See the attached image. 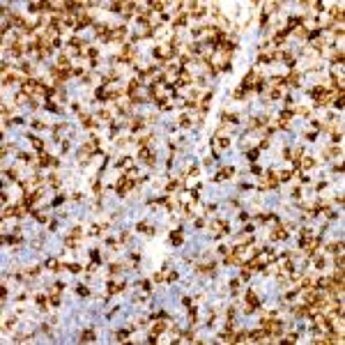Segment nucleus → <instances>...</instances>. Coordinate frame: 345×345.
Returning <instances> with one entry per match:
<instances>
[{
    "label": "nucleus",
    "instance_id": "f257e3e1",
    "mask_svg": "<svg viewBox=\"0 0 345 345\" xmlns=\"http://www.w3.org/2000/svg\"><path fill=\"white\" fill-rule=\"evenodd\" d=\"M276 184H278V175L276 173H265V177H262V184H260V189L265 191V189H276Z\"/></svg>",
    "mask_w": 345,
    "mask_h": 345
},
{
    "label": "nucleus",
    "instance_id": "f03ea898",
    "mask_svg": "<svg viewBox=\"0 0 345 345\" xmlns=\"http://www.w3.org/2000/svg\"><path fill=\"white\" fill-rule=\"evenodd\" d=\"M175 278H177V274H175L173 269H168V267H163L161 272L154 274V281H156V283H163V281H175Z\"/></svg>",
    "mask_w": 345,
    "mask_h": 345
},
{
    "label": "nucleus",
    "instance_id": "7ed1b4c3",
    "mask_svg": "<svg viewBox=\"0 0 345 345\" xmlns=\"http://www.w3.org/2000/svg\"><path fill=\"white\" fill-rule=\"evenodd\" d=\"M173 51H175V49H173L170 44H168V46H159V49H154V58H159L161 62H168V58L173 55Z\"/></svg>",
    "mask_w": 345,
    "mask_h": 345
},
{
    "label": "nucleus",
    "instance_id": "20e7f679",
    "mask_svg": "<svg viewBox=\"0 0 345 345\" xmlns=\"http://www.w3.org/2000/svg\"><path fill=\"white\" fill-rule=\"evenodd\" d=\"M255 308H258V297H255L253 290H246V306H244V311H246V313H253Z\"/></svg>",
    "mask_w": 345,
    "mask_h": 345
},
{
    "label": "nucleus",
    "instance_id": "39448f33",
    "mask_svg": "<svg viewBox=\"0 0 345 345\" xmlns=\"http://www.w3.org/2000/svg\"><path fill=\"white\" fill-rule=\"evenodd\" d=\"M131 184H133V179H131V175H129V173H127V175H124V177H122V179H120V182H118V184H115V189H118V193H127V191H129V189H131Z\"/></svg>",
    "mask_w": 345,
    "mask_h": 345
},
{
    "label": "nucleus",
    "instance_id": "423d86ee",
    "mask_svg": "<svg viewBox=\"0 0 345 345\" xmlns=\"http://www.w3.org/2000/svg\"><path fill=\"white\" fill-rule=\"evenodd\" d=\"M163 329H166V322H163V320H156L154 327H152V334H150V343H156V336H159Z\"/></svg>",
    "mask_w": 345,
    "mask_h": 345
},
{
    "label": "nucleus",
    "instance_id": "0eeeda50",
    "mask_svg": "<svg viewBox=\"0 0 345 345\" xmlns=\"http://www.w3.org/2000/svg\"><path fill=\"white\" fill-rule=\"evenodd\" d=\"M133 58H136V55H133V49H131L129 44H127L124 49H122V53L118 55V60H120V62H131Z\"/></svg>",
    "mask_w": 345,
    "mask_h": 345
},
{
    "label": "nucleus",
    "instance_id": "6e6552de",
    "mask_svg": "<svg viewBox=\"0 0 345 345\" xmlns=\"http://www.w3.org/2000/svg\"><path fill=\"white\" fill-rule=\"evenodd\" d=\"M267 338H269V331L267 329H258V331L251 334V341H255V343H262V341H267Z\"/></svg>",
    "mask_w": 345,
    "mask_h": 345
},
{
    "label": "nucleus",
    "instance_id": "1a4fd4ad",
    "mask_svg": "<svg viewBox=\"0 0 345 345\" xmlns=\"http://www.w3.org/2000/svg\"><path fill=\"white\" fill-rule=\"evenodd\" d=\"M301 246H304V251H306L308 255H311V253H315V251H318V239H308V242H304Z\"/></svg>",
    "mask_w": 345,
    "mask_h": 345
},
{
    "label": "nucleus",
    "instance_id": "9d476101",
    "mask_svg": "<svg viewBox=\"0 0 345 345\" xmlns=\"http://www.w3.org/2000/svg\"><path fill=\"white\" fill-rule=\"evenodd\" d=\"M232 175H235V168H221L219 170V175H216V182H221V179H226V177H232Z\"/></svg>",
    "mask_w": 345,
    "mask_h": 345
},
{
    "label": "nucleus",
    "instance_id": "9b49d317",
    "mask_svg": "<svg viewBox=\"0 0 345 345\" xmlns=\"http://www.w3.org/2000/svg\"><path fill=\"white\" fill-rule=\"evenodd\" d=\"M138 156H140V159H143L145 163H150V166H154V156H152V152H150L147 147H143V150H140V154H138Z\"/></svg>",
    "mask_w": 345,
    "mask_h": 345
},
{
    "label": "nucleus",
    "instance_id": "f8f14e48",
    "mask_svg": "<svg viewBox=\"0 0 345 345\" xmlns=\"http://www.w3.org/2000/svg\"><path fill=\"white\" fill-rule=\"evenodd\" d=\"M87 23H92V16L85 14V12H81V14H78V26H76V28H85Z\"/></svg>",
    "mask_w": 345,
    "mask_h": 345
},
{
    "label": "nucleus",
    "instance_id": "ddd939ff",
    "mask_svg": "<svg viewBox=\"0 0 345 345\" xmlns=\"http://www.w3.org/2000/svg\"><path fill=\"white\" fill-rule=\"evenodd\" d=\"M272 237L274 239H285L288 237V230H285L283 226H276V230H272Z\"/></svg>",
    "mask_w": 345,
    "mask_h": 345
},
{
    "label": "nucleus",
    "instance_id": "4468645a",
    "mask_svg": "<svg viewBox=\"0 0 345 345\" xmlns=\"http://www.w3.org/2000/svg\"><path fill=\"white\" fill-rule=\"evenodd\" d=\"M124 35H127V28H118L115 32H110V39H108V42H120Z\"/></svg>",
    "mask_w": 345,
    "mask_h": 345
},
{
    "label": "nucleus",
    "instance_id": "2eb2a0df",
    "mask_svg": "<svg viewBox=\"0 0 345 345\" xmlns=\"http://www.w3.org/2000/svg\"><path fill=\"white\" fill-rule=\"evenodd\" d=\"M97 145H99V140L95 138V140H90V143H85V145H83V150H81V152H83V154H92Z\"/></svg>",
    "mask_w": 345,
    "mask_h": 345
},
{
    "label": "nucleus",
    "instance_id": "dca6fc26",
    "mask_svg": "<svg viewBox=\"0 0 345 345\" xmlns=\"http://www.w3.org/2000/svg\"><path fill=\"white\" fill-rule=\"evenodd\" d=\"M285 83H288V85H299V74H297V72H292L288 78H283V85H285Z\"/></svg>",
    "mask_w": 345,
    "mask_h": 345
},
{
    "label": "nucleus",
    "instance_id": "f3484780",
    "mask_svg": "<svg viewBox=\"0 0 345 345\" xmlns=\"http://www.w3.org/2000/svg\"><path fill=\"white\" fill-rule=\"evenodd\" d=\"M182 239H184L182 230H175V232H170V242L175 244V246H179V244H182Z\"/></svg>",
    "mask_w": 345,
    "mask_h": 345
},
{
    "label": "nucleus",
    "instance_id": "a211bd4d",
    "mask_svg": "<svg viewBox=\"0 0 345 345\" xmlns=\"http://www.w3.org/2000/svg\"><path fill=\"white\" fill-rule=\"evenodd\" d=\"M81 343H90V341H95V331L92 329H87V331H83V334H81V338H78Z\"/></svg>",
    "mask_w": 345,
    "mask_h": 345
},
{
    "label": "nucleus",
    "instance_id": "6ab92c4d",
    "mask_svg": "<svg viewBox=\"0 0 345 345\" xmlns=\"http://www.w3.org/2000/svg\"><path fill=\"white\" fill-rule=\"evenodd\" d=\"M120 290H124V283H108V295H115Z\"/></svg>",
    "mask_w": 345,
    "mask_h": 345
},
{
    "label": "nucleus",
    "instance_id": "aec40b11",
    "mask_svg": "<svg viewBox=\"0 0 345 345\" xmlns=\"http://www.w3.org/2000/svg\"><path fill=\"white\" fill-rule=\"evenodd\" d=\"M55 67H58V69H69V58H67V55H60Z\"/></svg>",
    "mask_w": 345,
    "mask_h": 345
},
{
    "label": "nucleus",
    "instance_id": "412c9836",
    "mask_svg": "<svg viewBox=\"0 0 345 345\" xmlns=\"http://www.w3.org/2000/svg\"><path fill=\"white\" fill-rule=\"evenodd\" d=\"M179 85H189L191 83V76H189V72H179V81H177Z\"/></svg>",
    "mask_w": 345,
    "mask_h": 345
},
{
    "label": "nucleus",
    "instance_id": "4be33fe9",
    "mask_svg": "<svg viewBox=\"0 0 345 345\" xmlns=\"http://www.w3.org/2000/svg\"><path fill=\"white\" fill-rule=\"evenodd\" d=\"M39 163H42V166H49V163H55V159H53V156H49V154H44V152H42V154H39Z\"/></svg>",
    "mask_w": 345,
    "mask_h": 345
},
{
    "label": "nucleus",
    "instance_id": "5701e85b",
    "mask_svg": "<svg viewBox=\"0 0 345 345\" xmlns=\"http://www.w3.org/2000/svg\"><path fill=\"white\" fill-rule=\"evenodd\" d=\"M131 166H133V159H131V156H124V159L120 161V168H124V170H129Z\"/></svg>",
    "mask_w": 345,
    "mask_h": 345
},
{
    "label": "nucleus",
    "instance_id": "b1692460",
    "mask_svg": "<svg viewBox=\"0 0 345 345\" xmlns=\"http://www.w3.org/2000/svg\"><path fill=\"white\" fill-rule=\"evenodd\" d=\"M299 239H301V244H304V242H308V239H313V232L308 230V228H304V230H301V235H299Z\"/></svg>",
    "mask_w": 345,
    "mask_h": 345
},
{
    "label": "nucleus",
    "instance_id": "393cba45",
    "mask_svg": "<svg viewBox=\"0 0 345 345\" xmlns=\"http://www.w3.org/2000/svg\"><path fill=\"white\" fill-rule=\"evenodd\" d=\"M246 341H251V331H242L237 338H235V343H246Z\"/></svg>",
    "mask_w": 345,
    "mask_h": 345
},
{
    "label": "nucleus",
    "instance_id": "a878e982",
    "mask_svg": "<svg viewBox=\"0 0 345 345\" xmlns=\"http://www.w3.org/2000/svg\"><path fill=\"white\" fill-rule=\"evenodd\" d=\"M14 81H16L14 74H12V72H9V74L5 72V76H2V85H9V83H14Z\"/></svg>",
    "mask_w": 345,
    "mask_h": 345
},
{
    "label": "nucleus",
    "instance_id": "bb28decb",
    "mask_svg": "<svg viewBox=\"0 0 345 345\" xmlns=\"http://www.w3.org/2000/svg\"><path fill=\"white\" fill-rule=\"evenodd\" d=\"M9 51H12V53H14V55H21V51H23V46H21V42H14V44H12V46H9Z\"/></svg>",
    "mask_w": 345,
    "mask_h": 345
},
{
    "label": "nucleus",
    "instance_id": "cd10ccee",
    "mask_svg": "<svg viewBox=\"0 0 345 345\" xmlns=\"http://www.w3.org/2000/svg\"><path fill=\"white\" fill-rule=\"evenodd\" d=\"M313 163H315V161L311 159V156H301V161H299V166H304V168H313Z\"/></svg>",
    "mask_w": 345,
    "mask_h": 345
},
{
    "label": "nucleus",
    "instance_id": "c85d7f7f",
    "mask_svg": "<svg viewBox=\"0 0 345 345\" xmlns=\"http://www.w3.org/2000/svg\"><path fill=\"white\" fill-rule=\"evenodd\" d=\"M329 251H331V253H338V251H343V244H341V242H334V244H329Z\"/></svg>",
    "mask_w": 345,
    "mask_h": 345
},
{
    "label": "nucleus",
    "instance_id": "c756f323",
    "mask_svg": "<svg viewBox=\"0 0 345 345\" xmlns=\"http://www.w3.org/2000/svg\"><path fill=\"white\" fill-rule=\"evenodd\" d=\"M221 341H226V343H235V336H232V334H230V329H228V331H226V334H223V336H221Z\"/></svg>",
    "mask_w": 345,
    "mask_h": 345
},
{
    "label": "nucleus",
    "instance_id": "7c9ffc66",
    "mask_svg": "<svg viewBox=\"0 0 345 345\" xmlns=\"http://www.w3.org/2000/svg\"><path fill=\"white\" fill-rule=\"evenodd\" d=\"M163 7H166V2H152V5H150V9H152V12H161Z\"/></svg>",
    "mask_w": 345,
    "mask_h": 345
},
{
    "label": "nucleus",
    "instance_id": "2f4dec72",
    "mask_svg": "<svg viewBox=\"0 0 345 345\" xmlns=\"http://www.w3.org/2000/svg\"><path fill=\"white\" fill-rule=\"evenodd\" d=\"M65 244H67V249H76V237L69 235V237L65 239Z\"/></svg>",
    "mask_w": 345,
    "mask_h": 345
},
{
    "label": "nucleus",
    "instance_id": "473e14b6",
    "mask_svg": "<svg viewBox=\"0 0 345 345\" xmlns=\"http://www.w3.org/2000/svg\"><path fill=\"white\" fill-rule=\"evenodd\" d=\"M49 269L51 272H58V269H60V262H58V260H49Z\"/></svg>",
    "mask_w": 345,
    "mask_h": 345
},
{
    "label": "nucleus",
    "instance_id": "72a5a7b5",
    "mask_svg": "<svg viewBox=\"0 0 345 345\" xmlns=\"http://www.w3.org/2000/svg\"><path fill=\"white\" fill-rule=\"evenodd\" d=\"M99 120H110V110H99Z\"/></svg>",
    "mask_w": 345,
    "mask_h": 345
},
{
    "label": "nucleus",
    "instance_id": "f704fd0d",
    "mask_svg": "<svg viewBox=\"0 0 345 345\" xmlns=\"http://www.w3.org/2000/svg\"><path fill=\"white\" fill-rule=\"evenodd\" d=\"M81 122H83L85 127H92V124H95V122L90 120V115H81Z\"/></svg>",
    "mask_w": 345,
    "mask_h": 345
},
{
    "label": "nucleus",
    "instance_id": "c9c22d12",
    "mask_svg": "<svg viewBox=\"0 0 345 345\" xmlns=\"http://www.w3.org/2000/svg\"><path fill=\"white\" fill-rule=\"evenodd\" d=\"M30 140H32V145H35V147H37V150H42V147H44V143H42V140H39V138L30 136Z\"/></svg>",
    "mask_w": 345,
    "mask_h": 345
},
{
    "label": "nucleus",
    "instance_id": "e433bc0d",
    "mask_svg": "<svg viewBox=\"0 0 345 345\" xmlns=\"http://www.w3.org/2000/svg\"><path fill=\"white\" fill-rule=\"evenodd\" d=\"M184 23H186V16H184V14H179L177 19H175V26H177V28H179V26H184Z\"/></svg>",
    "mask_w": 345,
    "mask_h": 345
},
{
    "label": "nucleus",
    "instance_id": "4c0bfd02",
    "mask_svg": "<svg viewBox=\"0 0 345 345\" xmlns=\"http://www.w3.org/2000/svg\"><path fill=\"white\" fill-rule=\"evenodd\" d=\"M239 283H242V281H239V278L230 281V290H232V292H237V290H239Z\"/></svg>",
    "mask_w": 345,
    "mask_h": 345
},
{
    "label": "nucleus",
    "instance_id": "58836bf2",
    "mask_svg": "<svg viewBox=\"0 0 345 345\" xmlns=\"http://www.w3.org/2000/svg\"><path fill=\"white\" fill-rule=\"evenodd\" d=\"M269 97H272V99H281V90H278V87H274V90H269Z\"/></svg>",
    "mask_w": 345,
    "mask_h": 345
},
{
    "label": "nucleus",
    "instance_id": "ea45409f",
    "mask_svg": "<svg viewBox=\"0 0 345 345\" xmlns=\"http://www.w3.org/2000/svg\"><path fill=\"white\" fill-rule=\"evenodd\" d=\"M246 156H249V161H255V159H258V150H249Z\"/></svg>",
    "mask_w": 345,
    "mask_h": 345
},
{
    "label": "nucleus",
    "instance_id": "a19ab883",
    "mask_svg": "<svg viewBox=\"0 0 345 345\" xmlns=\"http://www.w3.org/2000/svg\"><path fill=\"white\" fill-rule=\"evenodd\" d=\"M26 99H28V95H26V92H19V95H16V104H23Z\"/></svg>",
    "mask_w": 345,
    "mask_h": 345
},
{
    "label": "nucleus",
    "instance_id": "79ce46f5",
    "mask_svg": "<svg viewBox=\"0 0 345 345\" xmlns=\"http://www.w3.org/2000/svg\"><path fill=\"white\" fill-rule=\"evenodd\" d=\"M14 214V207H5L2 209V219H7V216H12Z\"/></svg>",
    "mask_w": 345,
    "mask_h": 345
},
{
    "label": "nucleus",
    "instance_id": "37998d69",
    "mask_svg": "<svg viewBox=\"0 0 345 345\" xmlns=\"http://www.w3.org/2000/svg\"><path fill=\"white\" fill-rule=\"evenodd\" d=\"M67 267H69V272H74V274H76V272H81V265H76V262H69Z\"/></svg>",
    "mask_w": 345,
    "mask_h": 345
},
{
    "label": "nucleus",
    "instance_id": "c03bdc74",
    "mask_svg": "<svg viewBox=\"0 0 345 345\" xmlns=\"http://www.w3.org/2000/svg\"><path fill=\"white\" fill-rule=\"evenodd\" d=\"M51 304H53V306H58V304H60V297H58V292H53V295H51V299H49Z\"/></svg>",
    "mask_w": 345,
    "mask_h": 345
},
{
    "label": "nucleus",
    "instance_id": "a18cd8bd",
    "mask_svg": "<svg viewBox=\"0 0 345 345\" xmlns=\"http://www.w3.org/2000/svg\"><path fill=\"white\" fill-rule=\"evenodd\" d=\"M122 7H124V2H113V5H110L113 12H122Z\"/></svg>",
    "mask_w": 345,
    "mask_h": 345
},
{
    "label": "nucleus",
    "instance_id": "49530a36",
    "mask_svg": "<svg viewBox=\"0 0 345 345\" xmlns=\"http://www.w3.org/2000/svg\"><path fill=\"white\" fill-rule=\"evenodd\" d=\"M290 177H292V173H290V170H283V173L278 175V179H283V182H285V179H290Z\"/></svg>",
    "mask_w": 345,
    "mask_h": 345
},
{
    "label": "nucleus",
    "instance_id": "de8ad7c7",
    "mask_svg": "<svg viewBox=\"0 0 345 345\" xmlns=\"http://www.w3.org/2000/svg\"><path fill=\"white\" fill-rule=\"evenodd\" d=\"M281 269H283V272H292L295 267H292V262H283V265H281Z\"/></svg>",
    "mask_w": 345,
    "mask_h": 345
},
{
    "label": "nucleus",
    "instance_id": "09e8293b",
    "mask_svg": "<svg viewBox=\"0 0 345 345\" xmlns=\"http://www.w3.org/2000/svg\"><path fill=\"white\" fill-rule=\"evenodd\" d=\"M269 60H272V55H269V53H262V55L258 58V62H269Z\"/></svg>",
    "mask_w": 345,
    "mask_h": 345
},
{
    "label": "nucleus",
    "instance_id": "8fccbe9b",
    "mask_svg": "<svg viewBox=\"0 0 345 345\" xmlns=\"http://www.w3.org/2000/svg\"><path fill=\"white\" fill-rule=\"evenodd\" d=\"M5 173H7L9 179H16V168H9V170H5Z\"/></svg>",
    "mask_w": 345,
    "mask_h": 345
},
{
    "label": "nucleus",
    "instance_id": "3c124183",
    "mask_svg": "<svg viewBox=\"0 0 345 345\" xmlns=\"http://www.w3.org/2000/svg\"><path fill=\"white\" fill-rule=\"evenodd\" d=\"M140 127H143V120H133L131 122V129H140Z\"/></svg>",
    "mask_w": 345,
    "mask_h": 345
},
{
    "label": "nucleus",
    "instance_id": "603ef678",
    "mask_svg": "<svg viewBox=\"0 0 345 345\" xmlns=\"http://www.w3.org/2000/svg\"><path fill=\"white\" fill-rule=\"evenodd\" d=\"M138 143H140V145H147V143H150V136H147V133H145V136H140Z\"/></svg>",
    "mask_w": 345,
    "mask_h": 345
},
{
    "label": "nucleus",
    "instance_id": "864d4df0",
    "mask_svg": "<svg viewBox=\"0 0 345 345\" xmlns=\"http://www.w3.org/2000/svg\"><path fill=\"white\" fill-rule=\"evenodd\" d=\"M336 152H338V154H341V150H336V147H329V150H327V154H324V156H334Z\"/></svg>",
    "mask_w": 345,
    "mask_h": 345
},
{
    "label": "nucleus",
    "instance_id": "5fc2aeb1",
    "mask_svg": "<svg viewBox=\"0 0 345 345\" xmlns=\"http://www.w3.org/2000/svg\"><path fill=\"white\" fill-rule=\"evenodd\" d=\"M76 292H78V295H87V292H90V290H87L85 285H78V288H76Z\"/></svg>",
    "mask_w": 345,
    "mask_h": 345
},
{
    "label": "nucleus",
    "instance_id": "6e6d98bb",
    "mask_svg": "<svg viewBox=\"0 0 345 345\" xmlns=\"http://www.w3.org/2000/svg\"><path fill=\"white\" fill-rule=\"evenodd\" d=\"M297 113H299V115H311V110L304 108V106H299V108H297Z\"/></svg>",
    "mask_w": 345,
    "mask_h": 345
},
{
    "label": "nucleus",
    "instance_id": "4d7b16f0",
    "mask_svg": "<svg viewBox=\"0 0 345 345\" xmlns=\"http://www.w3.org/2000/svg\"><path fill=\"white\" fill-rule=\"evenodd\" d=\"M315 267H318V269H322V267H324V258H318V260H315Z\"/></svg>",
    "mask_w": 345,
    "mask_h": 345
},
{
    "label": "nucleus",
    "instance_id": "13d9d810",
    "mask_svg": "<svg viewBox=\"0 0 345 345\" xmlns=\"http://www.w3.org/2000/svg\"><path fill=\"white\" fill-rule=\"evenodd\" d=\"M334 62H343V51H338V53L334 55Z\"/></svg>",
    "mask_w": 345,
    "mask_h": 345
},
{
    "label": "nucleus",
    "instance_id": "bf43d9fd",
    "mask_svg": "<svg viewBox=\"0 0 345 345\" xmlns=\"http://www.w3.org/2000/svg\"><path fill=\"white\" fill-rule=\"evenodd\" d=\"M228 143H230L228 138H219V145H221V147H228Z\"/></svg>",
    "mask_w": 345,
    "mask_h": 345
},
{
    "label": "nucleus",
    "instance_id": "052dcab7",
    "mask_svg": "<svg viewBox=\"0 0 345 345\" xmlns=\"http://www.w3.org/2000/svg\"><path fill=\"white\" fill-rule=\"evenodd\" d=\"M115 338H118V341H127V331H120V334L115 336Z\"/></svg>",
    "mask_w": 345,
    "mask_h": 345
},
{
    "label": "nucleus",
    "instance_id": "680f3d73",
    "mask_svg": "<svg viewBox=\"0 0 345 345\" xmlns=\"http://www.w3.org/2000/svg\"><path fill=\"white\" fill-rule=\"evenodd\" d=\"M179 124H182V127H189L191 120H189V118H182V120H179Z\"/></svg>",
    "mask_w": 345,
    "mask_h": 345
},
{
    "label": "nucleus",
    "instance_id": "e2e57ef3",
    "mask_svg": "<svg viewBox=\"0 0 345 345\" xmlns=\"http://www.w3.org/2000/svg\"><path fill=\"white\" fill-rule=\"evenodd\" d=\"M295 341H297V334H290L288 338H285V343H295Z\"/></svg>",
    "mask_w": 345,
    "mask_h": 345
},
{
    "label": "nucleus",
    "instance_id": "0e129e2a",
    "mask_svg": "<svg viewBox=\"0 0 345 345\" xmlns=\"http://www.w3.org/2000/svg\"><path fill=\"white\" fill-rule=\"evenodd\" d=\"M138 230H140V232H147V230H150V228H147V226H145V223H138Z\"/></svg>",
    "mask_w": 345,
    "mask_h": 345
},
{
    "label": "nucleus",
    "instance_id": "69168bd1",
    "mask_svg": "<svg viewBox=\"0 0 345 345\" xmlns=\"http://www.w3.org/2000/svg\"><path fill=\"white\" fill-rule=\"evenodd\" d=\"M110 272H113V274H115V272H122V265H113V267H110Z\"/></svg>",
    "mask_w": 345,
    "mask_h": 345
}]
</instances>
